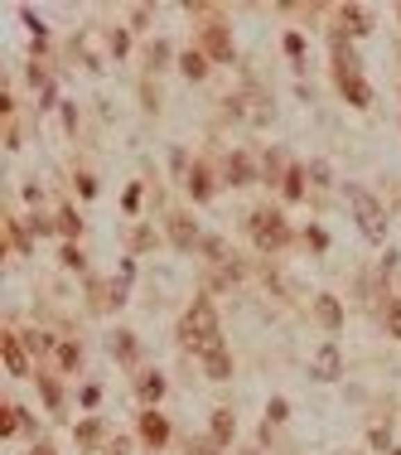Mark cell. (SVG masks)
<instances>
[{
	"label": "cell",
	"instance_id": "cell-1",
	"mask_svg": "<svg viewBox=\"0 0 401 455\" xmlns=\"http://www.w3.org/2000/svg\"><path fill=\"white\" fill-rule=\"evenodd\" d=\"M179 340L189 344L194 353H203V349H213V344H218V310H213L208 301H199V305L179 320Z\"/></svg>",
	"mask_w": 401,
	"mask_h": 455
},
{
	"label": "cell",
	"instance_id": "cell-2",
	"mask_svg": "<svg viewBox=\"0 0 401 455\" xmlns=\"http://www.w3.org/2000/svg\"><path fill=\"white\" fill-rule=\"evenodd\" d=\"M334 78H338V93H343L353 107H368V102H373V93H368V83H363L353 54H348L343 44H334Z\"/></svg>",
	"mask_w": 401,
	"mask_h": 455
},
{
	"label": "cell",
	"instance_id": "cell-3",
	"mask_svg": "<svg viewBox=\"0 0 401 455\" xmlns=\"http://www.w3.org/2000/svg\"><path fill=\"white\" fill-rule=\"evenodd\" d=\"M348 204H353V218H358V228H363L373 242H382V237H387V214H382V204H377L368 189H348Z\"/></svg>",
	"mask_w": 401,
	"mask_h": 455
},
{
	"label": "cell",
	"instance_id": "cell-4",
	"mask_svg": "<svg viewBox=\"0 0 401 455\" xmlns=\"http://www.w3.org/2000/svg\"><path fill=\"white\" fill-rule=\"evenodd\" d=\"M252 237H256V247H261V252H281V247L290 242V228H286L281 214L261 209V214H252Z\"/></svg>",
	"mask_w": 401,
	"mask_h": 455
},
{
	"label": "cell",
	"instance_id": "cell-5",
	"mask_svg": "<svg viewBox=\"0 0 401 455\" xmlns=\"http://www.w3.org/2000/svg\"><path fill=\"white\" fill-rule=\"evenodd\" d=\"M314 378L319 383H338V373H343V353H338V344H319V353H314Z\"/></svg>",
	"mask_w": 401,
	"mask_h": 455
},
{
	"label": "cell",
	"instance_id": "cell-6",
	"mask_svg": "<svg viewBox=\"0 0 401 455\" xmlns=\"http://www.w3.org/2000/svg\"><path fill=\"white\" fill-rule=\"evenodd\" d=\"M203 54H208V58H222V63H227V58H232V39H227V24H203Z\"/></svg>",
	"mask_w": 401,
	"mask_h": 455
},
{
	"label": "cell",
	"instance_id": "cell-7",
	"mask_svg": "<svg viewBox=\"0 0 401 455\" xmlns=\"http://www.w3.org/2000/svg\"><path fill=\"white\" fill-rule=\"evenodd\" d=\"M373 29V15L363 5H338V39L343 34H368Z\"/></svg>",
	"mask_w": 401,
	"mask_h": 455
},
{
	"label": "cell",
	"instance_id": "cell-8",
	"mask_svg": "<svg viewBox=\"0 0 401 455\" xmlns=\"http://www.w3.org/2000/svg\"><path fill=\"white\" fill-rule=\"evenodd\" d=\"M140 441H145V446H155V451H160V446H165V441H170V422H165V417H160V412H145V417H140Z\"/></svg>",
	"mask_w": 401,
	"mask_h": 455
},
{
	"label": "cell",
	"instance_id": "cell-9",
	"mask_svg": "<svg viewBox=\"0 0 401 455\" xmlns=\"http://www.w3.org/2000/svg\"><path fill=\"white\" fill-rule=\"evenodd\" d=\"M203 373H208V378H227V373H232V353H227L222 344L203 349Z\"/></svg>",
	"mask_w": 401,
	"mask_h": 455
},
{
	"label": "cell",
	"instance_id": "cell-10",
	"mask_svg": "<svg viewBox=\"0 0 401 455\" xmlns=\"http://www.w3.org/2000/svg\"><path fill=\"white\" fill-rule=\"evenodd\" d=\"M314 320H319L324 330H338V325H343V305H338L334 296H319V301H314Z\"/></svg>",
	"mask_w": 401,
	"mask_h": 455
},
{
	"label": "cell",
	"instance_id": "cell-11",
	"mask_svg": "<svg viewBox=\"0 0 401 455\" xmlns=\"http://www.w3.org/2000/svg\"><path fill=\"white\" fill-rule=\"evenodd\" d=\"M0 353H5V368H10V373H24V368H29V358H24V349H19L15 335H5V340H0Z\"/></svg>",
	"mask_w": 401,
	"mask_h": 455
},
{
	"label": "cell",
	"instance_id": "cell-12",
	"mask_svg": "<svg viewBox=\"0 0 401 455\" xmlns=\"http://www.w3.org/2000/svg\"><path fill=\"white\" fill-rule=\"evenodd\" d=\"M170 237H174L179 247H199V242H203L199 232H194V223H189L184 214H174V218H170Z\"/></svg>",
	"mask_w": 401,
	"mask_h": 455
},
{
	"label": "cell",
	"instance_id": "cell-13",
	"mask_svg": "<svg viewBox=\"0 0 401 455\" xmlns=\"http://www.w3.org/2000/svg\"><path fill=\"white\" fill-rule=\"evenodd\" d=\"M227 179H232V184H247V179H252V160H247L242 150L227 155Z\"/></svg>",
	"mask_w": 401,
	"mask_h": 455
},
{
	"label": "cell",
	"instance_id": "cell-14",
	"mask_svg": "<svg viewBox=\"0 0 401 455\" xmlns=\"http://www.w3.org/2000/svg\"><path fill=\"white\" fill-rule=\"evenodd\" d=\"M189 194H194V199H208V194H213V175H208V165H194V170H189Z\"/></svg>",
	"mask_w": 401,
	"mask_h": 455
},
{
	"label": "cell",
	"instance_id": "cell-15",
	"mask_svg": "<svg viewBox=\"0 0 401 455\" xmlns=\"http://www.w3.org/2000/svg\"><path fill=\"white\" fill-rule=\"evenodd\" d=\"M179 68H184V78H203V73H208V54H199V49H189V54L179 58Z\"/></svg>",
	"mask_w": 401,
	"mask_h": 455
},
{
	"label": "cell",
	"instance_id": "cell-16",
	"mask_svg": "<svg viewBox=\"0 0 401 455\" xmlns=\"http://www.w3.org/2000/svg\"><path fill=\"white\" fill-rule=\"evenodd\" d=\"M111 353H116L121 363H136V353H140V349H136V335H111Z\"/></svg>",
	"mask_w": 401,
	"mask_h": 455
},
{
	"label": "cell",
	"instance_id": "cell-17",
	"mask_svg": "<svg viewBox=\"0 0 401 455\" xmlns=\"http://www.w3.org/2000/svg\"><path fill=\"white\" fill-rule=\"evenodd\" d=\"M232 431H237V426H232V412H213V441H218V446H227V441H232Z\"/></svg>",
	"mask_w": 401,
	"mask_h": 455
},
{
	"label": "cell",
	"instance_id": "cell-18",
	"mask_svg": "<svg viewBox=\"0 0 401 455\" xmlns=\"http://www.w3.org/2000/svg\"><path fill=\"white\" fill-rule=\"evenodd\" d=\"M140 397H145V402H160V397H165V378H160V373H145V378H140Z\"/></svg>",
	"mask_w": 401,
	"mask_h": 455
},
{
	"label": "cell",
	"instance_id": "cell-19",
	"mask_svg": "<svg viewBox=\"0 0 401 455\" xmlns=\"http://www.w3.org/2000/svg\"><path fill=\"white\" fill-rule=\"evenodd\" d=\"M286 199H304V170L300 165L286 170Z\"/></svg>",
	"mask_w": 401,
	"mask_h": 455
},
{
	"label": "cell",
	"instance_id": "cell-20",
	"mask_svg": "<svg viewBox=\"0 0 401 455\" xmlns=\"http://www.w3.org/2000/svg\"><path fill=\"white\" fill-rule=\"evenodd\" d=\"M58 232H63V237H78V232H83V223H78V214H73V209H63V214H58Z\"/></svg>",
	"mask_w": 401,
	"mask_h": 455
},
{
	"label": "cell",
	"instance_id": "cell-21",
	"mask_svg": "<svg viewBox=\"0 0 401 455\" xmlns=\"http://www.w3.org/2000/svg\"><path fill=\"white\" fill-rule=\"evenodd\" d=\"M382 320H387V330L401 340V301H387V310H382Z\"/></svg>",
	"mask_w": 401,
	"mask_h": 455
},
{
	"label": "cell",
	"instance_id": "cell-22",
	"mask_svg": "<svg viewBox=\"0 0 401 455\" xmlns=\"http://www.w3.org/2000/svg\"><path fill=\"white\" fill-rule=\"evenodd\" d=\"M58 363H63V368H78V363H83V349H73V344H58Z\"/></svg>",
	"mask_w": 401,
	"mask_h": 455
},
{
	"label": "cell",
	"instance_id": "cell-23",
	"mask_svg": "<svg viewBox=\"0 0 401 455\" xmlns=\"http://www.w3.org/2000/svg\"><path fill=\"white\" fill-rule=\"evenodd\" d=\"M39 392H44V402H49V407H58V402H63V392H58V383H54V378H39Z\"/></svg>",
	"mask_w": 401,
	"mask_h": 455
},
{
	"label": "cell",
	"instance_id": "cell-24",
	"mask_svg": "<svg viewBox=\"0 0 401 455\" xmlns=\"http://www.w3.org/2000/svg\"><path fill=\"white\" fill-rule=\"evenodd\" d=\"M78 441H83V446H97V441H101V426H97V422H83V426H78Z\"/></svg>",
	"mask_w": 401,
	"mask_h": 455
},
{
	"label": "cell",
	"instance_id": "cell-25",
	"mask_svg": "<svg viewBox=\"0 0 401 455\" xmlns=\"http://www.w3.org/2000/svg\"><path fill=\"white\" fill-rule=\"evenodd\" d=\"M29 349H34V353H54L58 344H54V335H44V330H39V335H29Z\"/></svg>",
	"mask_w": 401,
	"mask_h": 455
},
{
	"label": "cell",
	"instance_id": "cell-26",
	"mask_svg": "<svg viewBox=\"0 0 401 455\" xmlns=\"http://www.w3.org/2000/svg\"><path fill=\"white\" fill-rule=\"evenodd\" d=\"M126 49H131V39H126V34H121V29H116V34H111V58H121V54H126Z\"/></svg>",
	"mask_w": 401,
	"mask_h": 455
},
{
	"label": "cell",
	"instance_id": "cell-27",
	"mask_svg": "<svg viewBox=\"0 0 401 455\" xmlns=\"http://www.w3.org/2000/svg\"><path fill=\"white\" fill-rule=\"evenodd\" d=\"M63 266H73V271H83V252H78V247H63Z\"/></svg>",
	"mask_w": 401,
	"mask_h": 455
},
{
	"label": "cell",
	"instance_id": "cell-28",
	"mask_svg": "<svg viewBox=\"0 0 401 455\" xmlns=\"http://www.w3.org/2000/svg\"><path fill=\"white\" fill-rule=\"evenodd\" d=\"M286 412H290V407H286V402H281V397H276V402H271V407H266V422H286Z\"/></svg>",
	"mask_w": 401,
	"mask_h": 455
},
{
	"label": "cell",
	"instance_id": "cell-29",
	"mask_svg": "<svg viewBox=\"0 0 401 455\" xmlns=\"http://www.w3.org/2000/svg\"><path fill=\"white\" fill-rule=\"evenodd\" d=\"M10 242H15V247L24 252V247H29V232H24V228H19V223H10Z\"/></svg>",
	"mask_w": 401,
	"mask_h": 455
},
{
	"label": "cell",
	"instance_id": "cell-30",
	"mask_svg": "<svg viewBox=\"0 0 401 455\" xmlns=\"http://www.w3.org/2000/svg\"><path fill=\"white\" fill-rule=\"evenodd\" d=\"M286 49H290V54L300 58V54H304V39H300V34H286Z\"/></svg>",
	"mask_w": 401,
	"mask_h": 455
},
{
	"label": "cell",
	"instance_id": "cell-31",
	"mask_svg": "<svg viewBox=\"0 0 401 455\" xmlns=\"http://www.w3.org/2000/svg\"><path fill=\"white\" fill-rule=\"evenodd\" d=\"M189 455H218L213 446H203V441H189Z\"/></svg>",
	"mask_w": 401,
	"mask_h": 455
},
{
	"label": "cell",
	"instance_id": "cell-32",
	"mask_svg": "<svg viewBox=\"0 0 401 455\" xmlns=\"http://www.w3.org/2000/svg\"><path fill=\"white\" fill-rule=\"evenodd\" d=\"M34 455H54V446H49V441H39V446H34Z\"/></svg>",
	"mask_w": 401,
	"mask_h": 455
}]
</instances>
